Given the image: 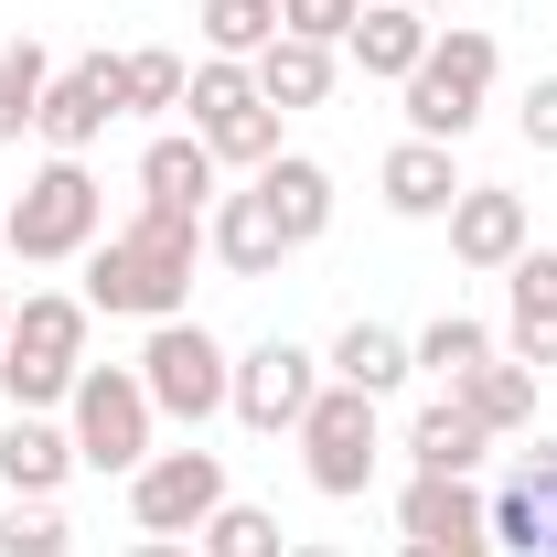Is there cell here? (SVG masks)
Masks as SVG:
<instances>
[{"label":"cell","instance_id":"cell-26","mask_svg":"<svg viewBox=\"0 0 557 557\" xmlns=\"http://www.w3.org/2000/svg\"><path fill=\"white\" fill-rule=\"evenodd\" d=\"M214 150V161H225V172H247V183H258V172H269L278 150H289V139H278V108L269 97H247V108H236V119H214V129H194Z\"/></svg>","mask_w":557,"mask_h":557},{"label":"cell","instance_id":"cell-24","mask_svg":"<svg viewBox=\"0 0 557 557\" xmlns=\"http://www.w3.org/2000/svg\"><path fill=\"white\" fill-rule=\"evenodd\" d=\"M408 354H418V375H440V397H450V386H472L493 354H504V333L472 322V311H440L429 333H408Z\"/></svg>","mask_w":557,"mask_h":557},{"label":"cell","instance_id":"cell-35","mask_svg":"<svg viewBox=\"0 0 557 557\" xmlns=\"http://www.w3.org/2000/svg\"><path fill=\"white\" fill-rule=\"evenodd\" d=\"M129 557H194V536H139Z\"/></svg>","mask_w":557,"mask_h":557},{"label":"cell","instance_id":"cell-27","mask_svg":"<svg viewBox=\"0 0 557 557\" xmlns=\"http://www.w3.org/2000/svg\"><path fill=\"white\" fill-rule=\"evenodd\" d=\"M194 557H289V525H278L269 504H214L205 515V536H194Z\"/></svg>","mask_w":557,"mask_h":557},{"label":"cell","instance_id":"cell-31","mask_svg":"<svg viewBox=\"0 0 557 557\" xmlns=\"http://www.w3.org/2000/svg\"><path fill=\"white\" fill-rule=\"evenodd\" d=\"M247 97H258V75L236 65V54H205V65H194V86H183V108H194V129H214V119H236Z\"/></svg>","mask_w":557,"mask_h":557},{"label":"cell","instance_id":"cell-30","mask_svg":"<svg viewBox=\"0 0 557 557\" xmlns=\"http://www.w3.org/2000/svg\"><path fill=\"white\" fill-rule=\"evenodd\" d=\"M269 44H278V0H205V54L258 65Z\"/></svg>","mask_w":557,"mask_h":557},{"label":"cell","instance_id":"cell-20","mask_svg":"<svg viewBox=\"0 0 557 557\" xmlns=\"http://www.w3.org/2000/svg\"><path fill=\"white\" fill-rule=\"evenodd\" d=\"M205 247H214V258H225L236 278H278V258H289L278 214L258 205V183H247V194H214V214H205Z\"/></svg>","mask_w":557,"mask_h":557},{"label":"cell","instance_id":"cell-33","mask_svg":"<svg viewBox=\"0 0 557 557\" xmlns=\"http://www.w3.org/2000/svg\"><path fill=\"white\" fill-rule=\"evenodd\" d=\"M354 22H364V0H278V33H300V44H344Z\"/></svg>","mask_w":557,"mask_h":557},{"label":"cell","instance_id":"cell-11","mask_svg":"<svg viewBox=\"0 0 557 557\" xmlns=\"http://www.w3.org/2000/svg\"><path fill=\"white\" fill-rule=\"evenodd\" d=\"M397 536H418V547H440V557H493V493L472 472H408Z\"/></svg>","mask_w":557,"mask_h":557},{"label":"cell","instance_id":"cell-16","mask_svg":"<svg viewBox=\"0 0 557 557\" xmlns=\"http://www.w3.org/2000/svg\"><path fill=\"white\" fill-rule=\"evenodd\" d=\"M375 194H386V214H408V225H440V214L461 205L450 139H397V150L375 161Z\"/></svg>","mask_w":557,"mask_h":557},{"label":"cell","instance_id":"cell-4","mask_svg":"<svg viewBox=\"0 0 557 557\" xmlns=\"http://www.w3.org/2000/svg\"><path fill=\"white\" fill-rule=\"evenodd\" d=\"M493 75H504V44H493L483 22H440L429 54H418V75H408V139H461L483 119Z\"/></svg>","mask_w":557,"mask_h":557},{"label":"cell","instance_id":"cell-37","mask_svg":"<svg viewBox=\"0 0 557 557\" xmlns=\"http://www.w3.org/2000/svg\"><path fill=\"white\" fill-rule=\"evenodd\" d=\"M408 11H429V22H440V11H461V0H408Z\"/></svg>","mask_w":557,"mask_h":557},{"label":"cell","instance_id":"cell-21","mask_svg":"<svg viewBox=\"0 0 557 557\" xmlns=\"http://www.w3.org/2000/svg\"><path fill=\"white\" fill-rule=\"evenodd\" d=\"M322 375H333V386H364V397H397V386L418 375V354H408L397 322H344L333 354H322Z\"/></svg>","mask_w":557,"mask_h":557},{"label":"cell","instance_id":"cell-22","mask_svg":"<svg viewBox=\"0 0 557 557\" xmlns=\"http://www.w3.org/2000/svg\"><path fill=\"white\" fill-rule=\"evenodd\" d=\"M247 75H258V97L289 119V108H322V97H333V75H344V44H300V33H278V44H269Z\"/></svg>","mask_w":557,"mask_h":557},{"label":"cell","instance_id":"cell-38","mask_svg":"<svg viewBox=\"0 0 557 557\" xmlns=\"http://www.w3.org/2000/svg\"><path fill=\"white\" fill-rule=\"evenodd\" d=\"M397 557H440V547H418V536H408V547H397Z\"/></svg>","mask_w":557,"mask_h":557},{"label":"cell","instance_id":"cell-39","mask_svg":"<svg viewBox=\"0 0 557 557\" xmlns=\"http://www.w3.org/2000/svg\"><path fill=\"white\" fill-rule=\"evenodd\" d=\"M0 333H11V289H0Z\"/></svg>","mask_w":557,"mask_h":557},{"label":"cell","instance_id":"cell-2","mask_svg":"<svg viewBox=\"0 0 557 557\" xmlns=\"http://www.w3.org/2000/svg\"><path fill=\"white\" fill-rule=\"evenodd\" d=\"M86 300L75 289H33V300H11V333H0V397L33 418H54L75 397V375H86Z\"/></svg>","mask_w":557,"mask_h":557},{"label":"cell","instance_id":"cell-36","mask_svg":"<svg viewBox=\"0 0 557 557\" xmlns=\"http://www.w3.org/2000/svg\"><path fill=\"white\" fill-rule=\"evenodd\" d=\"M289 557H344V547H322V536H289Z\"/></svg>","mask_w":557,"mask_h":557},{"label":"cell","instance_id":"cell-17","mask_svg":"<svg viewBox=\"0 0 557 557\" xmlns=\"http://www.w3.org/2000/svg\"><path fill=\"white\" fill-rule=\"evenodd\" d=\"M258 205L278 214V236H289V258H300V247L333 236V172H322L311 150H278L269 172H258Z\"/></svg>","mask_w":557,"mask_h":557},{"label":"cell","instance_id":"cell-34","mask_svg":"<svg viewBox=\"0 0 557 557\" xmlns=\"http://www.w3.org/2000/svg\"><path fill=\"white\" fill-rule=\"evenodd\" d=\"M515 129L536 139V150H557V75H536V86H525V108H515Z\"/></svg>","mask_w":557,"mask_h":557},{"label":"cell","instance_id":"cell-12","mask_svg":"<svg viewBox=\"0 0 557 557\" xmlns=\"http://www.w3.org/2000/svg\"><path fill=\"white\" fill-rule=\"evenodd\" d=\"M440 225H450V258L483 269V278H504L536 247V214H525V194H504V183H461V205L440 214Z\"/></svg>","mask_w":557,"mask_h":557},{"label":"cell","instance_id":"cell-5","mask_svg":"<svg viewBox=\"0 0 557 557\" xmlns=\"http://www.w3.org/2000/svg\"><path fill=\"white\" fill-rule=\"evenodd\" d=\"M65 429H75V461L86 472H119V483L161 450V408H150L139 364H86L75 397H65Z\"/></svg>","mask_w":557,"mask_h":557},{"label":"cell","instance_id":"cell-13","mask_svg":"<svg viewBox=\"0 0 557 557\" xmlns=\"http://www.w3.org/2000/svg\"><path fill=\"white\" fill-rule=\"evenodd\" d=\"M493 547L557 557V440H536V450L504 472V493H493Z\"/></svg>","mask_w":557,"mask_h":557},{"label":"cell","instance_id":"cell-8","mask_svg":"<svg viewBox=\"0 0 557 557\" xmlns=\"http://www.w3.org/2000/svg\"><path fill=\"white\" fill-rule=\"evenodd\" d=\"M333 375H322V354L289 344V333H269V344L236 354V386H225V418L236 429H258V440H278V429H300L311 418V397H322Z\"/></svg>","mask_w":557,"mask_h":557},{"label":"cell","instance_id":"cell-10","mask_svg":"<svg viewBox=\"0 0 557 557\" xmlns=\"http://www.w3.org/2000/svg\"><path fill=\"white\" fill-rule=\"evenodd\" d=\"M108 119H129V75H119V54H75V65L44 86L33 139H44L54 161H86V150L108 139Z\"/></svg>","mask_w":557,"mask_h":557},{"label":"cell","instance_id":"cell-19","mask_svg":"<svg viewBox=\"0 0 557 557\" xmlns=\"http://www.w3.org/2000/svg\"><path fill=\"white\" fill-rule=\"evenodd\" d=\"M429 33H440V22H429V11H408V0H364V22L344 33V54L375 75V86H408L418 54H429Z\"/></svg>","mask_w":557,"mask_h":557},{"label":"cell","instance_id":"cell-23","mask_svg":"<svg viewBox=\"0 0 557 557\" xmlns=\"http://www.w3.org/2000/svg\"><path fill=\"white\" fill-rule=\"evenodd\" d=\"M408 461H418V472H483V461H493V429L461 408V397H429V408L408 418Z\"/></svg>","mask_w":557,"mask_h":557},{"label":"cell","instance_id":"cell-18","mask_svg":"<svg viewBox=\"0 0 557 557\" xmlns=\"http://www.w3.org/2000/svg\"><path fill=\"white\" fill-rule=\"evenodd\" d=\"M75 472H86V461H75L65 418H33V408L0 418V483H11V493H65Z\"/></svg>","mask_w":557,"mask_h":557},{"label":"cell","instance_id":"cell-28","mask_svg":"<svg viewBox=\"0 0 557 557\" xmlns=\"http://www.w3.org/2000/svg\"><path fill=\"white\" fill-rule=\"evenodd\" d=\"M44 86H54V54H44L33 33H22V44H0V150L44 119Z\"/></svg>","mask_w":557,"mask_h":557},{"label":"cell","instance_id":"cell-9","mask_svg":"<svg viewBox=\"0 0 557 557\" xmlns=\"http://www.w3.org/2000/svg\"><path fill=\"white\" fill-rule=\"evenodd\" d=\"M225 504V450H150L129 472V525L139 536H205V515Z\"/></svg>","mask_w":557,"mask_h":557},{"label":"cell","instance_id":"cell-7","mask_svg":"<svg viewBox=\"0 0 557 557\" xmlns=\"http://www.w3.org/2000/svg\"><path fill=\"white\" fill-rule=\"evenodd\" d=\"M289 440H300L311 493H333V504H354V493L375 483V450H386V429H375V397H364V386H322L311 418H300Z\"/></svg>","mask_w":557,"mask_h":557},{"label":"cell","instance_id":"cell-29","mask_svg":"<svg viewBox=\"0 0 557 557\" xmlns=\"http://www.w3.org/2000/svg\"><path fill=\"white\" fill-rule=\"evenodd\" d=\"M0 557H75V525L54 493H11L0 504Z\"/></svg>","mask_w":557,"mask_h":557},{"label":"cell","instance_id":"cell-6","mask_svg":"<svg viewBox=\"0 0 557 557\" xmlns=\"http://www.w3.org/2000/svg\"><path fill=\"white\" fill-rule=\"evenodd\" d=\"M139 386H150V408L172 418V429H205V418H225L236 354L214 344L194 311H172V322H150V344H139Z\"/></svg>","mask_w":557,"mask_h":557},{"label":"cell","instance_id":"cell-3","mask_svg":"<svg viewBox=\"0 0 557 557\" xmlns=\"http://www.w3.org/2000/svg\"><path fill=\"white\" fill-rule=\"evenodd\" d=\"M0 236H11L22 269H65V258H86V247L108 236V183H97L86 161H44V172L11 194Z\"/></svg>","mask_w":557,"mask_h":557},{"label":"cell","instance_id":"cell-14","mask_svg":"<svg viewBox=\"0 0 557 557\" xmlns=\"http://www.w3.org/2000/svg\"><path fill=\"white\" fill-rule=\"evenodd\" d=\"M504 354L557 375V247H525L504 269Z\"/></svg>","mask_w":557,"mask_h":557},{"label":"cell","instance_id":"cell-15","mask_svg":"<svg viewBox=\"0 0 557 557\" xmlns=\"http://www.w3.org/2000/svg\"><path fill=\"white\" fill-rule=\"evenodd\" d=\"M214 194H225V161H214L194 129H161L150 150H139V205H161V214H194L205 225Z\"/></svg>","mask_w":557,"mask_h":557},{"label":"cell","instance_id":"cell-32","mask_svg":"<svg viewBox=\"0 0 557 557\" xmlns=\"http://www.w3.org/2000/svg\"><path fill=\"white\" fill-rule=\"evenodd\" d=\"M119 75H129V108H183V86H194V65H183V54H161V44L119 54Z\"/></svg>","mask_w":557,"mask_h":557},{"label":"cell","instance_id":"cell-1","mask_svg":"<svg viewBox=\"0 0 557 557\" xmlns=\"http://www.w3.org/2000/svg\"><path fill=\"white\" fill-rule=\"evenodd\" d=\"M194 247H205L194 214L139 205L129 225H108L86 247V311H108V322H172L194 300Z\"/></svg>","mask_w":557,"mask_h":557},{"label":"cell","instance_id":"cell-25","mask_svg":"<svg viewBox=\"0 0 557 557\" xmlns=\"http://www.w3.org/2000/svg\"><path fill=\"white\" fill-rule=\"evenodd\" d=\"M450 397H461V408L483 418L493 440H515V429H536V364H515V354H493L483 375H472V386H450Z\"/></svg>","mask_w":557,"mask_h":557}]
</instances>
